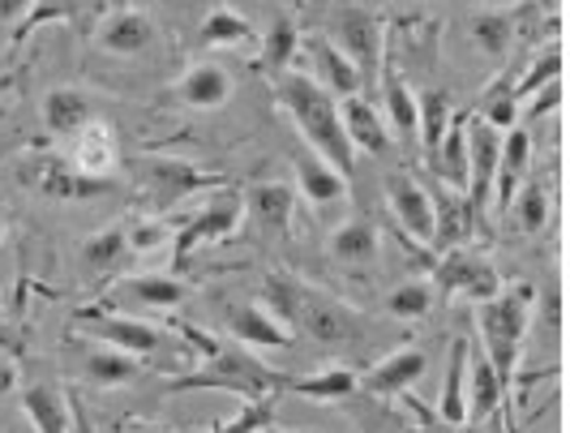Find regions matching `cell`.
Masks as SVG:
<instances>
[{
    "label": "cell",
    "mask_w": 570,
    "mask_h": 433,
    "mask_svg": "<svg viewBox=\"0 0 570 433\" xmlns=\"http://www.w3.org/2000/svg\"><path fill=\"white\" fill-rule=\"evenodd\" d=\"M386 203H391V215H395L403 236L433 249V198H429L425 180L407 173H391L386 176Z\"/></svg>",
    "instance_id": "7c38bea8"
},
{
    "label": "cell",
    "mask_w": 570,
    "mask_h": 433,
    "mask_svg": "<svg viewBox=\"0 0 570 433\" xmlns=\"http://www.w3.org/2000/svg\"><path fill=\"white\" fill-rule=\"evenodd\" d=\"M425 370H429L425 347L403 344L391 356H382L370 374H361V391L373 395V400H400V395H407V386H416L425 377Z\"/></svg>",
    "instance_id": "2e32d148"
},
{
    "label": "cell",
    "mask_w": 570,
    "mask_h": 433,
    "mask_svg": "<svg viewBox=\"0 0 570 433\" xmlns=\"http://www.w3.org/2000/svg\"><path fill=\"white\" fill-rule=\"evenodd\" d=\"M189 296V284L180 275H164V270H146V275H125L112 288L108 305L104 309H120V305H138V309H159V314H171L176 305H185Z\"/></svg>",
    "instance_id": "4fadbf2b"
},
{
    "label": "cell",
    "mask_w": 570,
    "mask_h": 433,
    "mask_svg": "<svg viewBox=\"0 0 570 433\" xmlns=\"http://www.w3.org/2000/svg\"><path fill=\"white\" fill-rule=\"evenodd\" d=\"M558 73H562V48L549 43V52L532 60V69L514 82V99H528V95H541L544 87H558Z\"/></svg>",
    "instance_id": "b9f144b4"
},
{
    "label": "cell",
    "mask_w": 570,
    "mask_h": 433,
    "mask_svg": "<svg viewBox=\"0 0 570 433\" xmlns=\"http://www.w3.org/2000/svg\"><path fill=\"white\" fill-rule=\"evenodd\" d=\"M335 22H340V48L352 57V65L361 69V78H365V90H377V73H382V27H377V18H373L370 9H340L335 13Z\"/></svg>",
    "instance_id": "8fae6325"
},
{
    "label": "cell",
    "mask_w": 570,
    "mask_h": 433,
    "mask_svg": "<svg viewBox=\"0 0 570 433\" xmlns=\"http://www.w3.org/2000/svg\"><path fill=\"white\" fill-rule=\"evenodd\" d=\"M176 331L189 339L194 347L206 352V361L194 365L189 374L171 377L168 395H185V391H224V395H236V400H245V404H257V400H275L279 395V370H271L266 361H257L254 352L245 344H224V339H215V335H206L198 326H189V322H176Z\"/></svg>",
    "instance_id": "6da1fadb"
},
{
    "label": "cell",
    "mask_w": 570,
    "mask_h": 433,
    "mask_svg": "<svg viewBox=\"0 0 570 433\" xmlns=\"http://www.w3.org/2000/svg\"><path fill=\"white\" fill-rule=\"evenodd\" d=\"M343 129H347V142H352V150H370V155H386V150H391L386 120H382V112L373 108L365 95L343 104Z\"/></svg>",
    "instance_id": "d6a6232c"
},
{
    "label": "cell",
    "mask_w": 570,
    "mask_h": 433,
    "mask_svg": "<svg viewBox=\"0 0 570 433\" xmlns=\"http://www.w3.org/2000/svg\"><path fill=\"white\" fill-rule=\"evenodd\" d=\"M279 391L287 395H305V400H317V404H340L352 391H361V374L352 365H326L309 377H279Z\"/></svg>",
    "instance_id": "d4e9b609"
},
{
    "label": "cell",
    "mask_w": 570,
    "mask_h": 433,
    "mask_svg": "<svg viewBox=\"0 0 570 433\" xmlns=\"http://www.w3.org/2000/svg\"><path fill=\"white\" fill-rule=\"evenodd\" d=\"M0 240H4V215H0Z\"/></svg>",
    "instance_id": "c3c4849f"
},
{
    "label": "cell",
    "mask_w": 570,
    "mask_h": 433,
    "mask_svg": "<svg viewBox=\"0 0 570 433\" xmlns=\"http://www.w3.org/2000/svg\"><path fill=\"white\" fill-rule=\"evenodd\" d=\"M514 224L528 232V236H537L544 232L549 224V189H544V176H528L523 180V189H519V198H514Z\"/></svg>",
    "instance_id": "60d3db41"
},
{
    "label": "cell",
    "mask_w": 570,
    "mask_h": 433,
    "mask_svg": "<svg viewBox=\"0 0 570 433\" xmlns=\"http://www.w3.org/2000/svg\"><path fill=\"white\" fill-rule=\"evenodd\" d=\"M198 43L202 48H249V43H257V30L249 27L245 13H236L228 4H215L202 22Z\"/></svg>",
    "instance_id": "8d00e7d4"
},
{
    "label": "cell",
    "mask_w": 570,
    "mask_h": 433,
    "mask_svg": "<svg viewBox=\"0 0 570 433\" xmlns=\"http://www.w3.org/2000/svg\"><path fill=\"white\" fill-rule=\"evenodd\" d=\"M22 416L35 433H73V404L69 391H60L52 382H30L22 391Z\"/></svg>",
    "instance_id": "44dd1931"
},
{
    "label": "cell",
    "mask_w": 570,
    "mask_h": 433,
    "mask_svg": "<svg viewBox=\"0 0 570 433\" xmlns=\"http://www.w3.org/2000/svg\"><path fill=\"white\" fill-rule=\"evenodd\" d=\"M532 301H537L532 284H514V288H502L493 301H485L476 309L481 352L498 370V377L507 382V391H511L514 365H519V352H523V335H528V322H532Z\"/></svg>",
    "instance_id": "277c9868"
},
{
    "label": "cell",
    "mask_w": 570,
    "mask_h": 433,
    "mask_svg": "<svg viewBox=\"0 0 570 433\" xmlns=\"http://www.w3.org/2000/svg\"><path fill=\"white\" fill-rule=\"evenodd\" d=\"M262 296L271 305V314L284 322L287 331H301L305 339H314L322 347H352L365 335V318L335 301L331 292L314 288V284H301L296 275H266Z\"/></svg>",
    "instance_id": "7a4b0ae2"
},
{
    "label": "cell",
    "mask_w": 570,
    "mask_h": 433,
    "mask_svg": "<svg viewBox=\"0 0 570 433\" xmlns=\"http://www.w3.org/2000/svg\"><path fill=\"white\" fill-rule=\"evenodd\" d=\"M459 433H476V430H472V425H459Z\"/></svg>",
    "instance_id": "7dc6e473"
},
{
    "label": "cell",
    "mask_w": 570,
    "mask_h": 433,
    "mask_svg": "<svg viewBox=\"0 0 570 433\" xmlns=\"http://www.w3.org/2000/svg\"><path fill=\"white\" fill-rule=\"evenodd\" d=\"M271 433H279V430H271Z\"/></svg>",
    "instance_id": "f907efd6"
},
{
    "label": "cell",
    "mask_w": 570,
    "mask_h": 433,
    "mask_svg": "<svg viewBox=\"0 0 570 433\" xmlns=\"http://www.w3.org/2000/svg\"><path fill=\"white\" fill-rule=\"evenodd\" d=\"M305 52L314 60V82L326 95H343V104L347 99H361V90H365V78H361V69L352 65V57L343 52L340 43H331L326 35H309L305 39Z\"/></svg>",
    "instance_id": "e0dca14e"
},
{
    "label": "cell",
    "mask_w": 570,
    "mask_h": 433,
    "mask_svg": "<svg viewBox=\"0 0 570 433\" xmlns=\"http://www.w3.org/2000/svg\"><path fill=\"white\" fill-rule=\"evenodd\" d=\"M240 219H245V194H240V189H232L228 185V189L206 194V203H202L198 215L185 219V224L176 228V240H171V275H180L202 245L224 240Z\"/></svg>",
    "instance_id": "8992f818"
},
{
    "label": "cell",
    "mask_w": 570,
    "mask_h": 433,
    "mask_svg": "<svg viewBox=\"0 0 570 433\" xmlns=\"http://www.w3.org/2000/svg\"><path fill=\"white\" fill-rule=\"evenodd\" d=\"M429 173H433L438 185L468 194V176H472V155H468V116H455V125H451L446 142H442V150H438V159L429 164Z\"/></svg>",
    "instance_id": "4dcf8cb0"
},
{
    "label": "cell",
    "mask_w": 570,
    "mask_h": 433,
    "mask_svg": "<svg viewBox=\"0 0 570 433\" xmlns=\"http://www.w3.org/2000/svg\"><path fill=\"white\" fill-rule=\"evenodd\" d=\"M507 400V382L498 377V370L489 365L485 352L472 347V370H468V425H481L485 416H493Z\"/></svg>",
    "instance_id": "f1b7e54d"
},
{
    "label": "cell",
    "mask_w": 570,
    "mask_h": 433,
    "mask_svg": "<svg viewBox=\"0 0 570 433\" xmlns=\"http://www.w3.org/2000/svg\"><path fill=\"white\" fill-rule=\"evenodd\" d=\"M134 258L129 249V224H108L82 240V266L90 275H112Z\"/></svg>",
    "instance_id": "836d02e7"
},
{
    "label": "cell",
    "mask_w": 570,
    "mask_h": 433,
    "mask_svg": "<svg viewBox=\"0 0 570 433\" xmlns=\"http://www.w3.org/2000/svg\"><path fill=\"white\" fill-rule=\"evenodd\" d=\"M95 43L108 57H142L146 48L155 43V22L134 4H108L104 22L95 30Z\"/></svg>",
    "instance_id": "9a60e30c"
},
{
    "label": "cell",
    "mask_w": 570,
    "mask_h": 433,
    "mask_svg": "<svg viewBox=\"0 0 570 433\" xmlns=\"http://www.w3.org/2000/svg\"><path fill=\"white\" fill-rule=\"evenodd\" d=\"M416 108H421V125H416V138H421V155H425V168L438 159V150L446 142L455 112H451V95L438 87H429L425 95H416Z\"/></svg>",
    "instance_id": "1f68e13d"
},
{
    "label": "cell",
    "mask_w": 570,
    "mask_h": 433,
    "mask_svg": "<svg viewBox=\"0 0 570 433\" xmlns=\"http://www.w3.org/2000/svg\"><path fill=\"white\" fill-rule=\"evenodd\" d=\"M528 168H532V134L514 125L511 134L502 138V164H498V189H493V206H498L502 215H511L523 180L532 176Z\"/></svg>",
    "instance_id": "ffe728a7"
},
{
    "label": "cell",
    "mask_w": 570,
    "mask_h": 433,
    "mask_svg": "<svg viewBox=\"0 0 570 433\" xmlns=\"http://www.w3.org/2000/svg\"><path fill=\"white\" fill-rule=\"evenodd\" d=\"M228 331L236 335V344H245V347H287L292 344V331H287L271 309L254 305V301H236V305H232Z\"/></svg>",
    "instance_id": "cb8c5ba5"
},
{
    "label": "cell",
    "mask_w": 570,
    "mask_h": 433,
    "mask_svg": "<svg viewBox=\"0 0 570 433\" xmlns=\"http://www.w3.org/2000/svg\"><path fill=\"white\" fill-rule=\"evenodd\" d=\"M468 155H472V176H468V203L476 219H485V206L498 189V164H502V134L485 125L481 116H468Z\"/></svg>",
    "instance_id": "30bf717a"
},
{
    "label": "cell",
    "mask_w": 570,
    "mask_h": 433,
    "mask_svg": "<svg viewBox=\"0 0 570 433\" xmlns=\"http://www.w3.org/2000/svg\"><path fill=\"white\" fill-rule=\"evenodd\" d=\"M514 69H507L493 87L481 95V104H476V116L485 120V125H493L498 134H511L514 120H519V99H514Z\"/></svg>",
    "instance_id": "f35d334b"
},
{
    "label": "cell",
    "mask_w": 570,
    "mask_h": 433,
    "mask_svg": "<svg viewBox=\"0 0 570 433\" xmlns=\"http://www.w3.org/2000/svg\"><path fill=\"white\" fill-rule=\"evenodd\" d=\"M275 99H279V108L296 120L301 138L314 146V155H322L343 180L356 173V150L347 142L343 108L335 104V95H326L309 73H284V78L275 82Z\"/></svg>",
    "instance_id": "3957f363"
},
{
    "label": "cell",
    "mask_w": 570,
    "mask_h": 433,
    "mask_svg": "<svg viewBox=\"0 0 570 433\" xmlns=\"http://www.w3.org/2000/svg\"><path fill=\"white\" fill-rule=\"evenodd\" d=\"M69 164L86 176L116 180V168H120V142H116L112 125L90 120L78 138H69Z\"/></svg>",
    "instance_id": "ac0fdd59"
},
{
    "label": "cell",
    "mask_w": 570,
    "mask_h": 433,
    "mask_svg": "<svg viewBox=\"0 0 570 433\" xmlns=\"http://www.w3.org/2000/svg\"><path fill=\"white\" fill-rule=\"evenodd\" d=\"M69 404H73V433H99L95 430V421H90V412H86V404L69 391Z\"/></svg>",
    "instance_id": "f6af8a7d"
},
{
    "label": "cell",
    "mask_w": 570,
    "mask_h": 433,
    "mask_svg": "<svg viewBox=\"0 0 570 433\" xmlns=\"http://www.w3.org/2000/svg\"><path fill=\"white\" fill-rule=\"evenodd\" d=\"M73 322L86 326L99 344L116 347V352H125V356H138V361L164 352V344H168L159 326L129 318V314H116V309H104V305H82V309L73 314Z\"/></svg>",
    "instance_id": "ba28073f"
},
{
    "label": "cell",
    "mask_w": 570,
    "mask_h": 433,
    "mask_svg": "<svg viewBox=\"0 0 570 433\" xmlns=\"http://www.w3.org/2000/svg\"><path fill=\"white\" fill-rule=\"evenodd\" d=\"M159 433H171V430H159Z\"/></svg>",
    "instance_id": "681fc988"
},
{
    "label": "cell",
    "mask_w": 570,
    "mask_h": 433,
    "mask_svg": "<svg viewBox=\"0 0 570 433\" xmlns=\"http://www.w3.org/2000/svg\"><path fill=\"white\" fill-rule=\"evenodd\" d=\"M472 43H476L485 57L502 60L514 43V18L507 9H481V13L472 18Z\"/></svg>",
    "instance_id": "ab89813d"
},
{
    "label": "cell",
    "mask_w": 570,
    "mask_h": 433,
    "mask_svg": "<svg viewBox=\"0 0 570 433\" xmlns=\"http://www.w3.org/2000/svg\"><path fill=\"white\" fill-rule=\"evenodd\" d=\"M468 370H472V344H468V335H455L451 356H446V382L438 395V416L451 430L468 425Z\"/></svg>",
    "instance_id": "603a6c76"
},
{
    "label": "cell",
    "mask_w": 570,
    "mask_h": 433,
    "mask_svg": "<svg viewBox=\"0 0 570 433\" xmlns=\"http://www.w3.org/2000/svg\"><path fill=\"white\" fill-rule=\"evenodd\" d=\"M134 176L142 185V194L155 206H176L185 198H198V194H215V189H228V176L206 173L189 159H171V155H142L134 159Z\"/></svg>",
    "instance_id": "5b68a950"
},
{
    "label": "cell",
    "mask_w": 570,
    "mask_h": 433,
    "mask_svg": "<svg viewBox=\"0 0 570 433\" xmlns=\"http://www.w3.org/2000/svg\"><path fill=\"white\" fill-rule=\"evenodd\" d=\"M377 95H382V104H386V120H391V129H395L400 138H412V134H416V125H421V108H416V95L407 90V82H403V73L395 69V60L391 57L382 60Z\"/></svg>",
    "instance_id": "83f0119b"
},
{
    "label": "cell",
    "mask_w": 570,
    "mask_h": 433,
    "mask_svg": "<svg viewBox=\"0 0 570 433\" xmlns=\"http://www.w3.org/2000/svg\"><path fill=\"white\" fill-rule=\"evenodd\" d=\"M43 129L57 134V138H78L86 125L95 120V99L78 87H57L43 95Z\"/></svg>",
    "instance_id": "7402d4cb"
},
{
    "label": "cell",
    "mask_w": 570,
    "mask_h": 433,
    "mask_svg": "<svg viewBox=\"0 0 570 433\" xmlns=\"http://www.w3.org/2000/svg\"><path fill=\"white\" fill-rule=\"evenodd\" d=\"M13 382H18V374H13V365L9 361H0V400L13 391Z\"/></svg>",
    "instance_id": "bcb514c9"
},
{
    "label": "cell",
    "mask_w": 570,
    "mask_h": 433,
    "mask_svg": "<svg viewBox=\"0 0 570 433\" xmlns=\"http://www.w3.org/2000/svg\"><path fill=\"white\" fill-rule=\"evenodd\" d=\"M275 407H279V395L275 400H257V404H245L232 421L215 425L210 433H271L275 430Z\"/></svg>",
    "instance_id": "7bdbcfd3"
},
{
    "label": "cell",
    "mask_w": 570,
    "mask_h": 433,
    "mask_svg": "<svg viewBox=\"0 0 570 433\" xmlns=\"http://www.w3.org/2000/svg\"><path fill=\"white\" fill-rule=\"evenodd\" d=\"M301 27H296V18L292 13H279L275 22H271V30L262 35V52L254 57V69L257 73H266L271 82H279L287 73V65L296 60V52H301Z\"/></svg>",
    "instance_id": "484cf974"
},
{
    "label": "cell",
    "mask_w": 570,
    "mask_h": 433,
    "mask_svg": "<svg viewBox=\"0 0 570 433\" xmlns=\"http://www.w3.org/2000/svg\"><path fill=\"white\" fill-rule=\"evenodd\" d=\"M245 206L254 210L257 228L284 236L287 224H292V210H296V194L287 185H279V180H262V185H254L245 194Z\"/></svg>",
    "instance_id": "e575fe53"
},
{
    "label": "cell",
    "mask_w": 570,
    "mask_h": 433,
    "mask_svg": "<svg viewBox=\"0 0 570 433\" xmlns=\"http://www.w3.org/2000/svg\"><path fill=\"white\" fill-rule=\"evenodd\" d=\"M438 309V284L421 275V279H403L400 288H391L386 296V314L400 322H421Z\"/></svg>",
    "instance_id": "74e56055"
},
{
    "label": "cell",
    "mask_w": 570,
    "mask_h": 433,
    "mask_svg": "<svg viewBox=\"0 0 570 433\" xmlns=\"http://www.w3.org/2000/svg\"><path fill=\"white\" fill-rule=\"evenodd\" d=\"M168 240H176V232H171V224L168 219H159V215H150V219H134V224H129V249H134V258L164 249Z\"/></svg>",
    "instance_id": "ee69618b"
},
{
    "label": "cell",
    "mask_w": 570,
    "mask_h": 433,
    "mask_svg": "<svg viewBox=\"0 0 570 433\" xmlns=\"http://www.w3.org/2000/svg\"><path fill=\"white\" fill-rule=\"evenodd\" d=\"M22 180L39 198H48V203H95L104 194H116V180H99V176L78 173L60 155H35L22 168Z\"/></svg>",
    "instance_id": "52a82bcc"
},
{
    "label": "cell",
    "mask_w": 570,
    "mask_h": 433,
    "mask_svg": "<svg viewBox=\"0 0 570 433\" xmlns=\"http://www.w3.org/2000/svg\"><path fill=\"white\" fill-rule=\"evenodd\" d=\"M429 198H433V254H451V249H463L468 236L476 232V210L468 203V194L459 189H446V185H429Z\"/></svg>",
    "instance_id": "5bb4252c"
},
{
    "label": "cell",
    "mask_w": 570,
    "mask_h": 433,
    "mask_svg": "<svg viewBox=\"0 0 570 433\" xmlns=\"http://www.w3.org/2000/svg\"><path fill=\"white\" fill-rule=\"evenodd\" d=\"M296 185H301L305 203H314V206H335L347 198V180H343L322 155H301V159H296Z\"/></svg>",
    "instance_id": "d590c367"
},
{
    "label": "cell",
    "mask_w": 570,
    "mask_h": 433,
    "mask_svg": "<svg viewBox=\"0 0 570 433\" xmlns=\"http://www.w3.org/2000/svg\"><path fill=\"white\" fill-rule=\"evenodd\" d=\"M429 279L438 284L442 296H468V301H476V305H485V301H493V296L502 292V275L493 270V262L481 258V254L468 249V245L442 254Z\"/></svg>",
    "instance_id": "9c48e42d"
},
{
    "label": "cell",
    "mask_w": 570,
    "mask_h": 433,
    "mask_svg": "<svg viewBox=\"0 0 570 433\" xmlns=\"http://www.w3.org/2000/svg\"><path fill=\"white\" fill-rule=\"evenodd\" d=\"M185 108H198V112H215L232 99V73L219 60H198L180 82L171 90Z\"/></svg>",
    "instance_id": "d6986e66"
},
{
    "label": "cell",
    "mask_w": 570,
    "mask_h": 433,
    "mask_svg": "<svg viewBox=\"0 0 570 433\" xmlns=\"http://www.w3.org/2000/svg\"><path fill=\"white\" fill-rule=\"evenodd\" d=\"M86 382L95 386H134L142 377V361L138 356H125L108 344H90L82 347V361H78Z\"/></svg>",
    "instance_id": "4316f807"
},
{
    "label": "cell",
    "mask_w": 570,
    "mask_h": 433,
    "mask_svg": "<svg viewBox=\"0 0 570 433\" xmlns=\"http://www.w3.org/2000/svg\"><path fill=\"white\" fill-rule=\"evenodd\" d=\"M377 249H382V232L365 215H352L331 236V258L343 266H370V262H377Z\"/></svg>",
    "instance_id": "f546056e"
}]
</instances>
